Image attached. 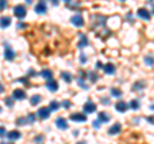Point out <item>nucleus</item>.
Instances as JSON below:
<instances>
[{"mask_svg":"<svg viewBox=\"0 0 154 144\" xmlns=\"http://www.w3.org/2000/svg\"><path fill=\"white\" fill-rule=\"evenodd\" d=\"M107 22V17L105 16H100V14H93L91 16V23H93V28L104 26Z\"/></svg>","mask_w":154,"mask_h":144,"instance_id":"f257e3e1","label":"nucleus"},{"mask_svg":"<svg viewBox=\"0 0 154 144\" xmlns=\"http://www.w3.org/2000/svg\"><path fill=\"white\" fill-rule=\"evenodd\" d=\"M13 14L16 16L18 20H23V18L26 17V14H27V9H26V7L25 5H16L14 7V9H13Z\"/></svg>","mask_w":154,"mask_h":144,"instance_id":"f03ea898","label":"nucleus"},{"mask_svg":"<svg viewBox=\"0 0 154 144\" xmlns=\"http://www.w3.org/2000/svg\"><path fill=\"white\" fill-rule=\"evenodd\" d=\"M50 109H49V107H41L40 109L37 111V117L38 118H41V120H46V118H49V116H50Z\"/></svg>","mask_w":154,"mask_h":144,"instance_id":"7ed1b4c3","label":"nucleus"},{"mask_svg":"<svg viewBox=\"0 0 154 144\" xmlns=\"http://www.w3.org/2000/svg\"><path fill=\"white\" fill-rule=\"evenodd\" d=\"M4 46H5V52H4V57H5L7 61H13L14 57H16V53H14V50L12 49L11 46H9V44H4Z\"/></svg>","mask_w":154,"mask_h":144,"instance_id":"20e7f679","label":"nucleus"},{"mask_svg":"<svg viewBox=\"0 0 154 144\" xmlns=\"http://www.w3.org/2000/svg\"><path fill=\"white\" fill-rule=\"evenodd\" d=\"M137 16L140 18H143V20L149 21V20H150V17H152V14L149 13V11H148V9H145V8H139L137 9Z\"/></svg>","mask_w":154,"mask_h":144,"instance_id":"39448f33","label":"nucleus"},{"mask_svg":"<svg viewBox=\"0 0 154 144\" xmlns=\"http://www.w3.org/2000/svg\"><path fill=\"white\" fill-rule=\"evenodd\" d=\"M71 22H72V25H75L76 27H82L84 23H85L82 16H80V14H77V16L72 17V18H71Z\"/></svg>","mask_w":154,"mask_h":144,"instance_id":"423d86ee","label":"nucleus"},{"mask_svg":"<svg viewBox=\"0 0 154 144\" xmlns=\"http://www.w3.org/2000/svg\"><path fill=\"white\" fill-rule=\"evenodd\" d=\"M55 126L58 129H60V130H66V129H68V124H67V120L63 118V117H58L55 120Z\"/></svg>","mask_w":154,"mask_h":144,"instance_id":"0eeeda50","label":"nucleus"},{"mask_svg":"<svg viewBox=\"0 0 154 144\" xmlns=\"http://www.w3.org/2000/svg\"><path fill=\"white\" fill-rule=\"evenodd\" d=\"M95 109H96V105H95V103L91 102V100H88L84 105V112L85 113H94Z\"/></svg>","mask_w":154,"mask_h":144,"instance_id":"6e6552de","label":"nucleus"},{"mask_svg":"<svg viewBox=\"0 0 154 144\" xmlns=\"http://www.w3.org/2000/svg\"><path fill=\"white\" fill-rule=\"evenodd\" d=\"M69 118L75 122H85L86 121V116L84 113H72Z\"/></svg>","mask_w":154,"mask_h":144,"instance_id":"1a4fd4ad","label":"nucleus"},{"mask_svg":"<svg viewBox=\"0 0 154 144\" xmlns=\"http://www.w3.org/2000/svg\"><path fill=\"white\" fill-rule=\"evenodd\" d=\"M48 12V7H46V4L44 2H40L38 4H36V7H35V13L37 14H44Z\"/></svg>","mask_w":154,"mask_h":144,"instance_id":"9d476101","label":"nucleus"},{"mask_svg":"<svg viewBox=\"0 0 154 144\" xmlns=\"http://www.w3.org/2000/svg\"><path fill=\"white\" fill-rule=\"evenodd\" d=\"M46 88L50 90V92H57L58 90V88H59V86H58V83L55 80H53V79H49V80H46Z\"/></svg>","mask_w":154,"mask_h":144,"instance_id":"9b49d317","label":"nucleus"},{"mask_svg":"<svg viewBox=\"0 0 154 144\" xmlns=\"http://www.w3.org/2000/svg\"><path fill=\"white\" fill-rule=\"evenodd\" d=\"M26 98V93L23 92L22 89H16V90H13V99H16V100H22V99H25Z\"/></svg>","mask_w":154,"mask_h":144,"instance_id":"f8f14e48","label":"nucleus"},{"mask_svg":"<svg viewBox=\"0 0 154 144\" xmlns=\"http://www.w3.org/2000/svg\"><path fill=\"white\" fill-rule=\"evenodd\" d=\"M7 138H8V140H18L19 138H21V133H19L18 130H13V131H9L7 133Z\"/></svg>","mask_w":154,"mask_h":144,"instance_id":"ddd939ff","label":"nucleus"},{"mask_svg":"<svg viewBox=\"0 0 154 144\" xmlns=\"http://www.w3.org/2000/svg\"><path fill=\"white\" fill-rule=\"evenodd\" d=\"M127 108H128V104L126 102H122V100H119V102L116 103V109H117L118 112H121V113L126 112Z\"/></svg>","mask_w":154,"mask_h":144,"instance_id":"4468645a","label":"nucleus"},{"mask_svg":"<svg viewBox=\"0 0 154 144\" xmlns=\"http://www.w3.org/2000/svg\"><path fill=\"white\" fill-rule=\"evenodd\" d=\"M102 68H103V71H104L107 75H114V72H116V67H114L113 63H107V64H104Z\"/></svg>","mask_w":154,"mask_h":144,"instance_id":"2eb2a0df","label":"nucleus"},{"mask_svg":"<svg viewBox=\"0 0 154 144\" xmlns=\"http://www.w3.org/2000/svg\"><path fill=\"white\" fill-rule=\"evenodd\" d=\"M80 37H81V40L79 41L77 46H79L80 49H82V48H85V46L89 45V40H88V36L84 35V33H80Z\"/></svg>","mask_w":154,"mask_h":144,"instance_id":"dca6fc26","label":"nucleus"},{"mask_svg":"<svg viewBox=\"0 0 154 144\" xmlns=\"http://www.w3.org/2000/svg\"><path fill=\"white\" fill-rule=\"evenodd\" d=\"M121 129H122V126H121V124L119 122H117V124H114L112 127L108 130V134L109 135H116V134H118L119 131H121Z\"/></svg>","mask_w":154,"mask_h":144,"instance_id":"f3484780","label":"nucleus"},{"mask_svg":"<svg viewBox=\"0 0 154 144\" xmlns=\"http://www.w3.org/2000/svg\"><path fill=\"white\" fill-rule=\"evenodd\" d=\"M11 23H12V21H11V18H9V17H2V18H0V27H2V28L9 27V26H11Z\"/></svg>","mask_w":154,"mask_h":144,"instance_id":"a211bd4d","label":"nucleus"},{"mask_svg":"<svg viewBox=\"0 0 154 144\" xmlns=\"http://www.w3.org/2000/svg\"><path fill=\"white\" fill-rule=\"evenodd\" d=\"M98 120H99L100 122L105 124V122H108L109 120H110V116H109L107 112H99V114H98Z\"/></svg>","mask_w":154,"mask_h":144,"instance_id":"6ab92c4d","label":"nucleus"},{"mask_svg":"<svg viewBox=\"0 0 154 144\" xmlns=\"http://www.w3.org/2000/svg\"><path fill=\"white\" fill-rule=\"evenodd\" d=\"M144 88H145V83H144L143 80H140V81H136V83L134 84L132 90L134 92H140V90H143Z\"/></svg>","mask_w":154,"mask_h":144,"instance_id":"aec40b11","label":"nucleus"},{"mask_svg":"<svg viewBox=\"0 0 154 144\" xmlns=\"http://www.w3.org/2000/svg\"><path fill=\"white\" fill-rule=\"evenodd\" d=\"M128 107L131 108V109H134V111H136V109L140 108V103H139L137 99H134V100H131V102H130Z\"/></svg>","mask_w":154,"mask_h":144,"instance_id":"412c9836","label":"nucleus"},{"mask_svg":"<svg viewBox=\"0 0 154 144\" xmlns=\"http://www.w3.org/2000/svg\"><path fill=\"white\" fill-rule=\"evenodd\" d=\"M40 75H41L45 80H49V79H51V77H53V72H51L50 70H42Z\"/></svg>","mask_w":154,"mask_h":144,"instance_id":"4be33fe9","label":"nucleus"},{"mask_svg":"<svg viewBox=\"0 0 154 144\" xmlns=\"http://www.w3.org/2000/svg\"><path fill=\"white\" fill-rule=\"evenodd\" d=\"M40 100H41V97L40 95H32L31 99H30V102H31V105H36L40 103Z\"/></svg>","mask_w":154,"mask_h":144,"instance_id":"5701e85b","label":"nucleus"},{"mask_svg":"<svg viewBox=\"0 0 154 144\" xmlns=\"http://www.w3.org/2000/svg\"><path fill=\"white\" fill-rule=\"evenodd\" d=\"M62 79H63L67 84H69L72 81V76H71V74H68V72H62Z\"/></svg>","mask_w":154,"mask_h":144,"instance_id":"b1692460","label":"nucleus"},{"mask_svg":"<svg viewBox=\"0 0 154 144\" xmlns=\"http://www.w3.org/2000/svg\"><path fill=\"white\" fill-rule=\"evenodd\" d=\"M59 107H60V104L58 103L57 100H51L50 105H49V109H50V111H57V109L59 108Z\"/></svg>","mask_w":154,"mask_h":144,"instance_id":"393cba45","label":"nucleus"},{"mask_svg":"<svg viewBox=\"0 0 154 144\" xmlns=\"http://www.w3.org/2000/svg\"><path fill=\"white\" fill-rule=\"evenodd\" d=\"M144 61H145V64L146 66H149V67L154 66V58H153L152 55H146L145 58H144Z\"/></svg>","mask_w":154,"mask_h":144,"instance_id":"a878e982","label":"nucleus"},{"mask_svg":"<svg viewBox=\"0 0 154 144\" xmlns=\"http://www.w3.org/2000/svg\"><path fill=\"white\" fill-rule=\"evenodd\" d=\"M110 94L113 95V97H116V98H119V97H122V92L119 89H117V88H113L112 90H110Z\"/></svg>","mask_w":154,"mask_h":144,"instance_id":"bb28decb","label":"nucleus"},{"mask_svg":"<svg viewBox=\"0 0 154 144\" xmlns=\"http://www.w3.org/2000/svg\"><path fill=\"white\" fill-rule=\"evenodd\" d=\"M88 77H90V80H91V83H95L96 80L99 79V76L95 74L94 71H91V72H88Z\"/></svg>","mask_w":154,"mask_h":144,"instance_id":"cd10ccee","label":"nucleus"},{"mask_svg":"<svg viewBox=\"0 0 154 144\" xmlns=\"http://www.w3.org/2000/svg\"><path fill=\"white\" fill-rule=\"evenodd\" d=\"M77 83H79V85L81 86V88H84V89H86V90L89 89V85H86V84L84 83V79H82V77H79V79H77Z\"/></svg>","mask_w":154,"mask_h":144,"instance_id":"c85d7f7f","label":"nucleus"},{"mask_svg":"<svg viewBox=\"0 0 154 144\" xmlns=\"http://www.w3.org/2000/svg\"><path fill=\"white\" fill-rule=\"evenodd\" d=\"M25 124H28L27 117H19V118H17V125H25Z\"/></svg>","mask_w":154,"mask_h":144,"instance_id":"c756f323","label":"nucleus"},{"mask_svg":"<svg viewBox=\"0 0 154 144\" xmlns=\"http://www.w3.org/2000/svg\"><path fill=\"white\" fill-rule=\"evenodd\" d=\"M8 5V3H7V0H0V12L4 11V9L7 8Z\"/></svg>","mask_w":154,"mask_h":144,"instance_id":"7c9ffc66","label":"nucleus"},{"mask_svg":"<svg viewBox=\"0 0 154 144\" xmlns=\"http://www.w3.org/2000/svg\"><path fill=\"white\" fill-rule=\"evenodd\" d=\"M17 81H18V83L25 84V85H27V86H30V83H28V79H27V77H21V79H18Z\"/></svg>","mask_w":154,"mask_h":144,"instance_id":"2f4dec72","label":"nucleus"},{"mask_svg":"<svg viewBox=\"0 0 154 144\" xmlns=\"http://www.w3.org/2000/svg\"><path fill=\"white\" fill-rule=\"evenodd\" d=\"M7 135V130L4 126H0V138H4Z\"/></svg>","mask_w":154,"mask_h":144,"instance_id":"473e14b6","label":"nucleus"},{"mask_svg":"<svg viewBox=\"0 0 154 144\" xmlns=\"http://www.w3.org/2000/svg\"><path fill=\"white\" fill-rule=\"evenodd\" d=\"M27 121H28V124H33V122H35V114H28V116H27Z\"/></svg>","mask_w":154,"mask_h":144,"instance_id":"72a5a7b5","label":"nucleus"},{"mask_svg":"<svg viewBox=\"0 0 154 144\" xmlns=\"http://www.w3.org/2000/svg\"><path fill=\"white\" fill-rule=\"evenodd\" d=\"M109 103H110L109 98H107V97H103V98H102V104H104V105H109Z\"/></svg>","mask_w":154,"mask_h":144,"instance_id":"f704fd0d","label":"nucleus"},{"mask_svg":"<svg viewBox=\"0 0 154 144\" xmlns=\"http://www.w3.org/2000/svg\"><path fill=\"white\" fill-rule=\"evenodd\" d=\"M4 102L7 103L8 107H13V99H12V98H7L5 100H4Z\"/></svg>","mask_w":154,"mask_h":144,"instance_id":"c9c22d12","label":"nucleus"},{"mask_svg":"<svg viewBox=\"0 0 154 144\" xmlns=\"http://www.w3.org/2000/svg\"><path fill=\"white\" fill-rule=\"evenodd\" d=\"M93 126H94V129H100V121H99V120H95V121H93Z\"/></svg>","mask_w":154,"mask_h":144,"instance_id":"e433bc0d","label":"nucleus"},{"mask_svg":"<svg viewBox=\"0 0 154 144\" xmlns=\"http://www.w3.org/2000/svg\"><path fill=\"white\" fill-rule=\"evenodd\" d=\"M71 102H69V100H63V107L67 109V108H71Z\"/></svg>","mask_w":154,"mask_h":144,"instance_id":"4c0bfd02","label":"nucleus"},{"mask_svg":"<svg viewBox=\"0 0 154 144\" xmlns=\"http://www.w3.org/2000/svg\"><path fill=\"white\" fill-rule=\"evenodd\" d=\"M80 61H81V63H86V61H88V58H86V55L84 54H81V57H80Z\"/></svg>","mask_w":154,"mask_h":144,"instance_id":"58836bf2","label":"nucleus"},{"mask_svg":"<svg viewBox=\"0 0 154 144\" xmlns=\"http://www.w3.org/2000/svg\"><path fill=\"white\" fill-rule=\"evenodd\" d=\"M146 121H148V122H150V124H154V116H149V117H146Z\"/></svg>","mask_w":154,"mask_h":144,"instance_id":"ea45409f","label":"nucleus"},{"mask_svg":"<svg viewBox=\"0 0 154 144\" xmlns=\"http://www.w3.org/2000/svg\"><path fill=\"white\" fill-rule=\"evenodd\" d=\"M95 67H96V68H102V67H103V64H102V63H100V62H96V64H95Z\"/></svg>","mask_w":154,"mask_h":144,"instance_id":"a19ab883","label":"nucleus"},{"mask_svg":"<svg viewBox=\"0 0 154 144\" xmlns=\"http://www.w3.org/2000/svg\"><path fill=\"white\" fill-rule=\"evenodd\" d=\"M42 139H44V138H42V135H40V136H37V138H35V142H41V140H42Z\"/></svg>","mask_w":154,"mask_h":144,"instance_id":"79ce46f5","label":"nucleus"},{"mask_svg":"<svg viewBox=\"0 0 154 144\" xmlns=\"http://www.w3.org/2000/svg\"><path fill=\"white\" fill-rule=\"evenodd\" d=\"M3 92H4V86L0 84V93H3Z\"/></svg>","mask_w":154,"mask_h":144,"instance_id":"37998d69","label":"nucleus"},{"mask_svg":"<svg viewBox=\"0 0 154 144\" xmlns=\"http://www.w3.org/2000/svg\"><path fill=\"white\" fill-rule=\"evenodd\" d=\"M26 2H27V4H31V3H32V0H26Z\"/></svg>","mask_w":154,"mask_h":144,"instance_id":"c03bdc74","label":"nucleus"},{"mask_svg":"<svg viewBox=\"0 0 154 144\" xmlns=\"http://www.w3.org/2000/svg\"><path fill=\"white\" fill-rule=\"evenodd\" d=\"M64 2H66V3H71V2H72V0H64Z\"/></svg>","mask_w":154,"mask_h":144,"instance_id":"a18cd8bd","label":"nucleus"},{"mask_svg":"<svg viewBox=\"0 0 154 144\" xmlns=\"http://www.w3.org/2000/svg\"><path fill=\"white\" fill-rule=\"evenodd\" d=\"M0 112H2V107H0Z\"/></svg>","mask_w":154,"mask_h":144,"instance_id":"49530a36","label":"nucleus"},{"mask_svg":"<svg viewBox=\"0 0 154 144\" xmlns=\"http://www.w3.org/2000/svg\"><path fill=\"white\" fill-rule=\"evenodd\" d=\"M119 2H125V0H119Z\"/></svg>","mask_w":154,"mask_h":144,"instance_id":"de8ad7c7","label":"nucleus"},{"mask_svg":"<svg viewBox=\"0 0 154 144\" xmlns=\"http://www.w3.org/2000/svg\"><path fill=\"white\" fill-rule=\"evenodd\" d=\"M153 13H154V8H153Z\"/></svg>","mask_w":154,"mask_h":144,"instance_id":"09e8293b","label":"nucleus"}]
</instances>
